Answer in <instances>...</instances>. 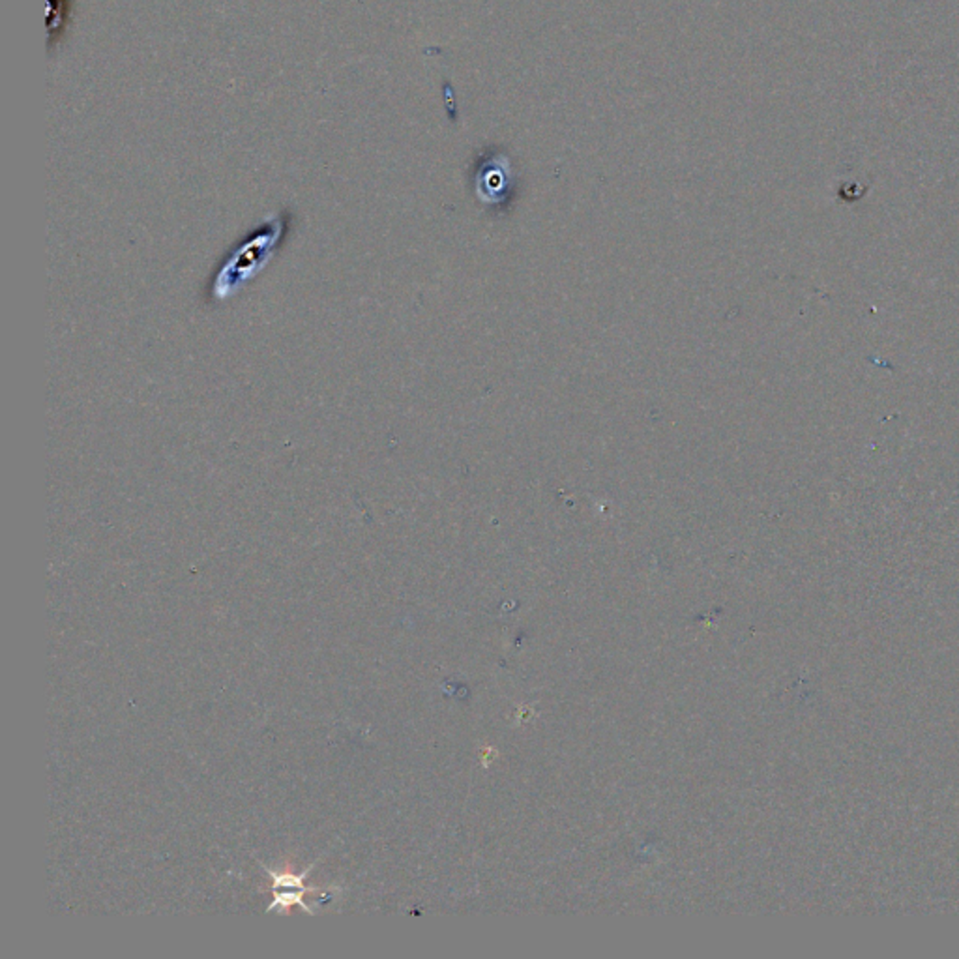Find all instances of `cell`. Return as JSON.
<instances>
[{
  "label": "cell",
  "mask_w": 959,
  "mask_h": 959,
  "mask_svg": "<svg viewBox=\"0 0 959 959\" xmlns=\"http://www.w3.org/2000/svg\"><path fill=\"white\" fill-rule=\"evenodd\" d=\"M280 237L282 221H275V225L270 223L268 227H263V229L257 231L244 246H240L235 251L233 259L223 265L221 272L218 274L214 296L227 298L237 294L238 287L251 280L249 275H257L268 265V259H272V251L277 242H280Z\"/></svg>",
  "instance_id": "1"
},
{
  "label": "cell",
  "mask_w": 959,
  "mask_h": 959,
  "mask_svg": "<svg viewBox=\"0 0 959 959\" xmlns=\"http://www.w3.org/2000/svg\"><path fill=\"white\" fill-rule=\"evenodd\" d=\"M49 5H51V8H49V27H51L53 21H57L55 27L49 31V42L53 43L55 33L61 34L64 29V19L68 17L70 0H49Z\"/></svg>",
  "instance_id": "2"
}]
</instances>
